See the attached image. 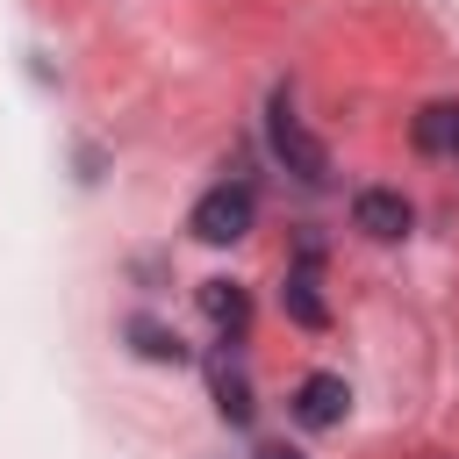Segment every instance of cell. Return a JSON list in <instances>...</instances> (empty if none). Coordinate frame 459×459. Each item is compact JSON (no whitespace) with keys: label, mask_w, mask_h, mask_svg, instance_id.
Returning <instances> with one entry per match:
<instances>
[{"label":"cell","mask_w":459,"mask_h":459,"mask_svg":"<svg viewBox=\"0 0 459 459\" xmlns=\"http://www.w3.org/2000/svg\"><path fill=\"white\" fill-rule=\"evenodd\" d=\"M251 222H258V194H251L244 179H222V186H208V194L194 201V215H186V230H194L201 244H237Z\"/></svg>","instance_id":"6da1fadb"},{"label":"cell","mask_w":459,"mask_h":459,"mask_svg":"<svg viewBox=\"0 0 459 459\" xmlns=\"http://www.w3.org/2000/svg\"><path fill=\"white\" fill-rule=\"evenodd\" d=\"M265 129H273V151H280V165H287L294 179H308V186H323V179H330V151L301 129V115H294V100H287V93H273Z\"/></svg>","instance_id":"7a4b0ae2"},{"label":"cell","mask_w":459,"mask_h":459,"mask_svg":"<svg viewBox=\"0 0 459 459\" xmlns=\"http://www.w3.org/2000/svg\"><path fill=\"white\" fill-rule=\"evenodd\" d=\"M344 409H351V387L337 373H308L294 387V423L301 430H330V423H344Z\"/></svg>","instance_id":"3957f363"},{"label":"cell","mask_w":459,"mask_h":459,"mask_svg":"<svg viewBox=\"0 0 459 459\" xmlns=\"http://www.w3.org/2000/svg\"><path fill=\"white\" fill-rule=\"evenodd\" d=\"M351 222H359L366 237L394 244V237H409V201L387 194V186H366V194H351Z\"/></svg>","instance_id":"277c9868"},{"label":"cell","mask_w":459,"mask_h":459,"mask_svg":"<svg viewBox=\"0 0 459 459\" xmlns=\"http://www.w3.org/2000/svg\"><path fill=\"white\" fill-rule=\"evenodd\" d=\"M409 143H416L423 158H459V100H430V108H416Z\"/></svg>","instance_id":"5b68a950"},{"label":"cell","mask_w":459,"mask_h":459,"mask_svg":"<svg viewBox=\"0 0 459 459\" xmlns=\"http://www.w3.org/2000/svg\"><path fill=\"white\" fill-rule=\"evenodd\" d=\"M280 301H287V316H294V323H308V330H323V323H330V308H323V294H316V244H301V265L287 273Z\"/></svg>","instance_id":"8992f818"},{"label":"cell","mask_w":459,"mask_h":459,"mask_svg":"<svg viewBox=\"0 0 459 459\" xmlns=\"http://www.w3.org/2000/svg\"><path fill=\"white\" fill-rule=\"evenodd\" d=\"M201 308H208L215 330H244L251 323V294L237 280H201Z\"/></svg>","instance_id":"52a82bcc"},{"label":"cell","mask_w":459,"mask_h":459,"mask_svg":"<svg viewBox=\"0 0 459 459\" xmlns=\"http://www.w3.org/2000/svg\"><path fill=\"white\" fill-rule=\"evenodd\" d=\"M129 337H136V351H143V359H179V337H165L151 316H136V323H129Z\"/></svg>","instance_id":"ba28073f"},{"label":"cell","mask_w":459,"mask_h":459,"mask_svg":"<svg viewBox=\"0 0 459 459\" xmlns=\"http://www.w3.org/2000/svg\"><path fill=\"white\" fill-rule=\"evenodd\" d=\"M215 394H222V416H230V423H251V387H244L237 373H215Z\"/></svg>","instance_id":"9c48e42d"},{"label":"cell","mask_w":459,"mask_h":459,"mask_svg":"<svg viewBox=\"0 0 459 459\" xmlns=\"http://www.w3.org/2000/svg\"><path fill=\"white\" fill-rule=\"evenodd\" d=\"M258 459H301V452H294V445H265Z\"/></svg>","instance_id":"30bf717a"},{"label":"cell","mask_w":459,"mask_h":459,"mask_svg":"<svg viewBox=\"0 0 459 459\" xmlns=\"http://www.w3.org/2000/svg\"><path fill=\"white\" fill-rule=\"evenodd\" d=\"M430 459H445V452H430Z\"/></svg>","instance_id":"8fae6325"}]
</instances>
